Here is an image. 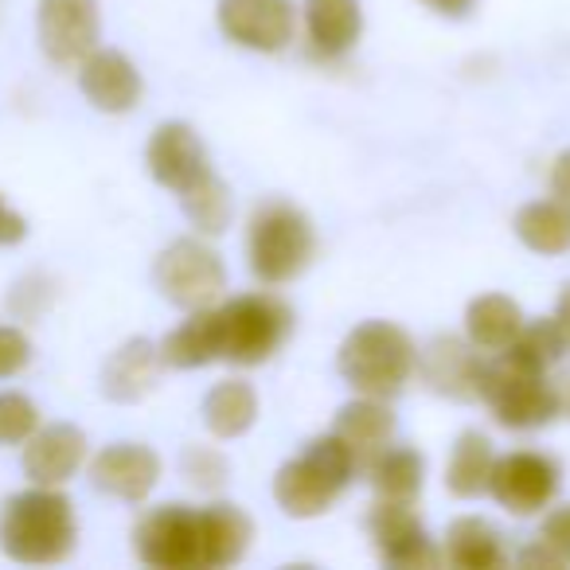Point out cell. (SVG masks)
<instances>
[{"label": "cell", "instance_id": "26", "mask_svg": "<svg viewBox=\"0 0 570 570\" xmlns=\"http://www.w3.org/2000/svg\"><path fill=\"white\" fill-rule=\"evenodd\" d=\"M515 235L535 254L570 250V204L562 199H535L515 212Z\"/></svg>", "mask_w": 570, "mask_h": 570}, {"label": "cell", "instance_id": "30", "mask_svg": "<svg viewBox=\"0 0 570 570\" xmlns=\"http://www.w3.org/2000/svg\"><path fill=\"white\" fill-rule=\"evenodd\" d=\"M562 352H567V341H562L559 325H554V317H551V321H523L515 341L504 348V356L512 360V364L528 367V372L547 375L562 360Z\"/></svg>", "mask_w": 570, "mask_h": 570}, {"label": "cell", "instance_id": "40", "mask_svg": "<svg viewBox=\"0 0 570 570\" xmlns=\"http://www.w3.org/2000/svg\"><path fill=\"white\" fill-rule=\"evenodd\" d=\"M426 4L434 12H442V17H465L473 9V0H426Z\"/></svg>", "mask_w": 570, "mask_h": 570}, {"label": "cell", "instance_id": "36", "mask_svg": "<svg viewBox=\"0 0 570 570\" xmlns=\"http://www.w3.org/2000/svg\"><path fill=\"white\" fill-rule=\"evenodd\" d=\"M551 196L562 199V204H570V149L562 153L551 168Z\"/></svg>", "mask_w": 570, "mask_h": 570}, {"label": "cell", "instance_id": "37", "mask_svg": "<svg viewBox=\"0 0 570 570\" xmlns=\"http://www.w3.org/2000/svg\"><path fill=\"white\" fill-rule=\"evenodd\" d=\"M520 567H562V559L551 551V547L539 543V539H535V547H528V551H520Z\"/></svg>", "mask_w": 570, "mask_h": 570}, {"label": "cell", "instance_id": "10", "mask_svg": "<svg viewBox=\"0 0 570 570\" xmlns=\"http://www.w3.org/2000/svg\"><path fill=\"white\" fill-rule=\"evenodd\" d=\"M40 48L56 67H79L98 48V0H40Z\"/></svg>", "mask_w": 570, "mask_h": 570}, {"label": "cell", "instance_id": "16", "mask_svg": "<svg viewBox=\"0 0 570 570\" xmlns=\"http://www.w3.org/2000/svg\"><path fill=\"white\" fill-rule=\"evenodd\" d=\"M422 372L430 391L445 399H481V372H484V360H481V348L473 344L458 341V336H438L422 360L414 364Z\"/></svg>", "mask_w": 570, "mask_h": 570}, {"label": "cell", "instance_id": "24", "mask_svg": "<svg viewBox=\"0 0 570 570\" xmlns=\"http://www.w3.org/2000/svg\"><path fill=\"white\" fill-rule=\"evenodd\" d=\"M492 465H497L492 442L481 430H465V434L458 438V445H453L450 465H445V489L461 500L481 497V492H489Z\"/></svg>", "mask_w": 570, "mask_h": 570}, {"label": "cell", "instance_id": "6", "mask_svg": "<svg viewBox=\"0 0 570 570\" xmlns=\"http://www.w3.org/2000/svg\"><path fill=\"white\" fill-rule=\"evenodd\" d=\"M481 403H489L492 419L508 430H539L551 419H559V411H554V391H551V383H547V375L512 364L504 352L484 360Z\"/></svg>", "mask_w": 570, "mask_h": 570}, {"label": "cell", "instance_id": "8", "mask_svg": "<svg viewBox=\"0 0 570 570\" xmlns=\"http://www.w3.org/2000/svg\"><path fill=\"white\" fill-rule=\"evenodd\" d=\"M137 559L157 570H207L204 515L188 504H160L134 531Z\"/></svg>", "mask_w": 570, "mask_h": 570}, {"label": "cell", "instance_id": "22", "mask_svg": "<svg viewBox=\"0 0 570 570\" xmlns=\"http://www.w3.org/2000/svg\"><path fill=\"white\" fill-rule=\"evenodd\" d=\"M165 367H180V372H191V367H207L212 360H219V317L212 309H196L180 328L165 336L157 344Z\"/></svg>", "mask_w": 570, "mask_h": 570}, {"label": "cell", "instance_id": "35", "mask_svg": "<svg viewBox=\"0 0 570 570\" xmlns=\"http://www.w3.org/2000/svg\"><path fill=\"white\" fill-rule=\"evenodd\" d=\"M24 235H28V219L20 212H12V207L4 204V196H0V246L24 243Z\"/></svg>", "mask_w": 570, "mask_h": 570}, {"label": "cell", "instance_id": "29", "mask_svg": "<svg viewBox=\"0 0 570 570\" xmlns=\"http://www.w3.org/2000/svg\"><path fill=\"white\" fill-rule=\"evenodd\" d=\"M180 207L199 235H223V230L230 227V212H235V207H230V188L215 173L188 184V188L180 191Z\"/></svg>", "mask_w": 570, "mask_h": 570}, {"label": "cell", "instance_id": "11", "mask_svg": "<svg viewBox=\"0 0 570 570\" xmlns=\"http://www.w3.org/2000/svg\"><path fill=\"white\" fill-rule=\"evenodd\" d=\"M219 28L230 43L250 51H282L294 40V0H219Z\"/></svg>", "mask_w": 570, "mask_h": 570}, {"label": "cell", "instance_id": "25", "mask_svg": "<svg viewBox=\"0 0 570 570\" xmlns=\"http://www.w3.org/2000/svg\"><path fill=\"white\" fill-rule=\"evenodd\" d=\"M204 515V547H207V570L215 567H230L246 554L250 547V520H246L243 508L235 504H212V508H199Z\"/></svg>", "mask_w": 570, "mask_h": 570}, {"label": "cell", "instance_id": "18", "mask_svg": "<svg viewBox=\"0 0 570 570\" xmlns=\"http://www.w3.org/2000/svg\"><path fill=\"white\" fill-rule=\"evenodd\" d=\"M333 434L341 438L344 450L352 453L356 473H367L372 461L391 445V434H395V414H391L387 399L360 395L356 403H348L341 414H336Z\"/></svg>", "mask_w": 570, "mask_h": 570}, {"label": "cell", "instance_id": "13", "mask_svg": "<svg viewBox=\"0 0 570 570\" xmlns=\"http://www.w3.org/2000/svg\"><path fill=\"white\" fill-rule=\"evenodd\" d=\"M145 165L157 184L173 191H184L188 184H196L199 176L212 173V160H207V145L199 141V134L184 121H165L157 126V134L149 137V149H145Z\"/></svg>", "mask_w": 570, "mask_h": 570}, {"label": "cell", "instance_id": "21", "mask_svg": "<svg viewBox=\"0 0 570 570\" xmlns=\"http://www.w3.org/2000/svg\"><path fill=\"white\" fill-rule=\"evenodd\" d=\"M442 559L450 567L461 570H497L508 562L504 543H500V531L489 520H476V515H461L445 531Z\"/></svg>", "mask_w": 570, "mask_h": 570}, {"label": "cell", "instance_id": "7", "mask_svg": "<svg viewBox=\"0 0 570 570\" xmlns=\"http://www.w3.org/2000/svg\"><path fill=\"white\" fill-rule=\"evenodd\" d=\"M153 282H157L160 297L184 313L212 309L227 289V269L223 258L199 238H176L168 250H160L157 266H153Z\"/></svg>", "mask_w": 570, "mask_h": 570}, {"label": "cell", "instance_id": "4", "mask_svg": "<svg viewBox=\"0 0 570 570\" xmlns=\"http://www.w3.org/2000/svg\"><path fill=\"white\" fill-rule=\"evenodd\" d=\"M313 250H317V235H313V223L302 207L285 204V199H269V204L254 207L250 230H246V254H250L254 277H262L266 285L294 282L313 262Z\"/></svg>", "mask_w": 570, "mask_h": 570}, {"label": "cell", "instance_id": "33", "mask_svg": "<svg viewBox=\"0 0 570 570\" xmlns=\"http://www.w3.org/2000/svg\"><path fill=\"white\" fill-rule=\"evenodd\" d=\"M32 360V344L20 328L12 325H0V380H12L20 375Z\"/></svg>", "mask_w": 570, "mask_h": 570}, {"label": "cell", "instance_id": "31", "mask_svg": "<svg viewBox=\"0 0 570 570\" xmlns=\"http://www.w3.org/2000/svg\"><path fill=\"white\" fill-rule=\"evenodd\" d=\"M40 426V411L28 395L20 391H4L0 395V445H20L36 434Z\"/></svg>", "mask_w": 570, "mask_h": 570}, {"label": "cell", "instance_id": "15", "mask_svg": "<svg viewBox=\"0 0 570 570\" xmlns=\"http://www.w3.org/2000/svg\"><path fill=\"white\" fill-rule=\"evenodd\" d=\"M79 87L87 95V102L102 114H129L141 102V75L114 48H95L82 59Z\"/></svg>", "mask_w": 570, "mask_h": 570}, {"label": "cell", "instance_id": "5", "mask_svg": "<svg viewBox=\"0 0 570 570\" xmlns=\"http://www.w3.org/2000/svg\"><path fill=\"white\" fill-rule=\"evenodd\" d=\"M215 317H219V360L238 367L266 364L294 328V313L269 294H243L215 309Z\"/></svg>", "mask_w": 570, "mask_h": 570}, {"label": "cell", "instance_id": "9", "mask_svg": "<svg viewBox=\"0 0 570 570\" xmlns=\"http://www.w3.org/2000/svg\"><path fill=\"white\" fill-rule=\"evenodd\" d=\"M562 484V473L551 458L543 453H508V458H497L489 476V492L500 508H508L512 515H535L543 512L554 500Z\"/></svg>", "mask_w": 570, "mask_h": 570}, {"label": "cell", "instance_id": "17", "mask_svg": "<svg viewBox=\"0 0 570 570\" xmlns=\"http://www.w3.org/2000/svg\"><path fill=\"white\" fill-rule=\"evenodd\" d=\"M87 461V434L71 422H56V426H36V434L24 445V473L32 484H48L59 489L67 484L79 465Z\"/></svg>", "mask_w": 570, "mask_h": 570}, {"label": "cell", "instance_id": "39", "mask_svg": "<svg viewBox=\"0 0 570 570\" xmlns=\"http://www.w3.org/2000/svg\"><path fill=\"white\" fill-rule=\"evenodd\" d=\"M551 391H554V411L570 419V372L559 375V380L551 383Z\"/></svg>", "mask_w": 570, "mask_h": 570}, {"label": "cell", "instance_id": "2", "mask_svg": "<svg viewBox=\"0 0 570 570\" xmlns=\"http://www.w3.org/2000/svg\"><path fill=\"white\" fill-rule=\"evenodd\" d=\"M414 364H419V352H414L411 336L391 321L356 325L344 336L341 356H336L344 383L367 399H395L411 383Z\"/></svg>", "mask_w": 570, "mask_h": 570}, {"label": "cell", "instance_id": "20", "mask_svg": "<svg viewBox=\"0 0 570 570\" xmlns=\"http://www.w3.org/2000/svg\"><path fill=\"white\" fill-rule=\"evenodd\" d=\"M305 28L317 56L341 59L364 32V9L360 0H305Z\"/></svg>", "mask_w": 570, "mask_h": 570}, {"label": "cell", "instance_id": "32", "mask_svg": "<svg viewBox=\"0 0 570 570\" xmlns=\"http://www.w3.org/2000/svg\"><path fill=\"white\" fill-rule=\"evenodd\" d=\"M180 465H184V476H188L196 489H207V492L223 489L227 476H230L227 458H223L219 450H207V445H191V450L184 453Z\"/></svg>", "mask_w": 570, "mask_h": 570}, {"label": "cell", "instance_id": "3", "mask_svg": "<svg viewBox=\"0 0 570 570\" xmlns=\"http://www.w3.org/2000/svg\"><path fill=\"white\" fill-rule=\"evenodd\" d=\"M352 476H356V465H352V453L344 450L341 438L336 434L313 438L302 458L285 461L277 469L274 500L285 515L313 520V515L328 512L341 500V492L348 489Z\"/></svg>", "mask_w": 570, "mask_h": 570}, {"label": "cell", "instance_id": "28", "mask_svg": "<svg viewBox=\"0 0 570 570\" xmlns=\"http://www.w3.org/2000/svg\"><path fill=\"white\" fill-rule=\"evenodd\" d=\"M367 481L380 492V500H414L422 492V476H426V461H422L419 450H406V445H395V450H383L380 458L367 469Z\"/></svg>", "mask_w": 570, "mask_h": 570}, {"label": "cell", "instance_id": "34", "mask_svg": "<svg viewBox=\"0 0 570 570\" xmlns=\"http://www.w3.org/2000/svg\"><path fill=\"white\" fill-rule=\"evenodd\" d=\"M539 543H547L562 562H570V504H559L539 528Z\"/></svg>", "mask_w": 570, "mask_h": 570}, {"label": "cell", "instance_id": "14", "mask_svg": "<svg viewBox=\"0 0 570 570\" xmlns=\"http://www.w3.org/2000/svg\"><path fill=\"white\" fill-rule=\"evenodd\" d=\"M160 481V458L141 442H118L106 445L95 461H90V484L114 500H145Z\"/></svg>", "mask_w": 570, "mask_h": 570}, {"label": "cell", "instance_id": "27", "mask_svg": "<svg viewBox=\"0 0 570 570\" xmlns=\"http://www.w3.org/2000/svg\"><path fill=\"white\" fill-rule=\"evenodd\" d=\"M254 419H258V395L243 380L219 383L204 399V422L215 438H243L254 426Z\"/></svg>", "mask_w": 570, "mask_h": 570}, {"label": "cell", "instance_id": "19", "mask_svg": "<svg viewBox=\"0 0 570 570\" xmlns=\"http://www.w3.org/2000/svg\"><path fill=\"white\" fill-rule=\"evenodd\" d=\"M165 367L160 348L145 336L126 341L110 360L102 364V395L110 403H141L153 387H157V375Z\"/></svg>", "mask_w": 570, "mask_h": 570}, {"label": "cell", "instance_id": "12", "mask_svg": "<svg viewBox=\"0 0 570 570\" xmlns=\"http://www.w3.org/2000/svg\"><path fill=\"white\" fill-rule=\"evenodd\" d=\"M367 531H372L383 562H391V567L414 570V567H438L442 562V554L426 539V528H422L411 500H380L372 508V515H367Z\"/></svg>", "mask_w": 570, "mask_h": 570}, {"label": "cell", "instance_id": "38", "mask_svg": "<svg viewBox=\"0 0 570 570\" xmlns=\"http://www.w3.org/2000/svg\"><path fill=\"white\" fill-rule=\"evenodd\" d=\"M554 325H559L562 341H567V348H570V285H562L559 305H554Z\"/></svg>", "mask_w": 570, "mask_h": 570}, {"label": "cell", "instance_id": "23", "mask_svg": "<svg viewBox=\"0 0 570 570\" xmlns=\"http://www.w3.org/2000/svg\"><path fill=\"white\" fill-rule=\"evenodd\" d=\"M523 325V313L512 297L504 294H484L469 305L465 313V333H469V344L481 352H504L508 344L515 341Z\"/></svg>", "mask_w": 570, "mask_h": 570}, {"label": "cell", "instance_id": "1", "mask_svg": "<svg viewBox=\"0 0 570 570\" xmlns=\"http://www.w3.org/2000/svg\"><path fill=\"white\" fill-rule=\"evenodd\" d=\"M79 523L71 500L59 489L36 484L4 504L0 512V551L28 567H51L75 551Z\"/></svg>", "mask_w": 570, "mask_h": 570}]
</instances>
